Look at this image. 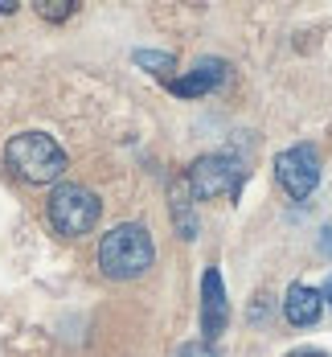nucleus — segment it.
I'll list each match as a JSON object with an SVG mask.
<instances>
[{
    "label": "nucleus",
    "instance_id": "nucleus-11",
    "mask_svg": "<svg viewBox=\"0 0 332 357\" xmlns=\"http://www.w3.org/2000/svg\"><path fill=\"white\" fill-rule=\"evenodd\" d=\"M136 62L148 66V70H173V54H152V50H136Z\"/></svg>",
    "mask_w": 332,
    "mask_h": 357
},
{
    "label": "nucleus",
    "instance_id": "nucleus-6",
    "mask_svg": "<svg viewBox=\"0 0 332 357\" xmlns=\"http://www.w3.org/2000/svg\"><path fill=\"white\" fill-rule=\"evenodd\" d=\"M230 324V300H226V280L218 267H205L201 275V333L205 341H218Z\"/></svg>",
    "mask_w": 332,
    "mask_h": 357
},
{
    "label": "nucleus",
    "instance_id": "nucleus-13",
    "mask_svg": "<svg viewBox=\"0 0 332 357\" xmlns=\"http://www.w3.org/2000/svg\"><path fill=\"white\" fill-rule=\"evenodd\" d=\"M283 357H329L324 349H292V354H283Z\"/></svg>",
    "mask_w": 332,
    "mask_h": 357
},
{
    "label": "nucleus",
    "instance_id": "nucleus-8",
    "mask_svg": "<svg viewBox=\"0 0 332 357\" xmlns=\"http://www.w3.org/2000/svg\"><path fill=\"white\" fill-rule=\"evenodd\" d=\"M320 312H324V296L316 287H308V284L287 287V296H283V317H287V324L308 328V324L320 321Z\"/></svg>",
    "mask_w": 332,
    "mask_h": 357
},
{
    "label": "nucleus",
    "instance_id": "nucleus-14",
    "mask_svg": "<svg viewBox=\"0 0 332 357\" xmlns=\"http://www.w3.org/2000/svg\"><path fill=\"white\" fill-rule=\"evenodd\" d=\"M320 247H324V255H332V226L320 230Z\"/></svg>",
    "mask_w": 332,
    "mask_h": 357
},
{
    "label": "nucleus",
    "instance_id": "nucleus-7",
    "mask_svg": "<svg viewBox=\"0 0 332 357\" xmlns=\"http://www.w3.org/2000/svg\"><path fill=\"white\" fill-rule=\"evenodd\" d=\"M226 78V62L218 58H201L193 70H184V78H168V91L181 95V99H197V95H210Z\"/></svg>",
    "mask_w": 332,
    "mask_h": 357
},
{
    "label": "nucleus",
    "instance_id": "nucleus-1",
    "mask_svg": "<svg viewBox=\"0 0 332 357\" xmlns=\"http://www.w3.org/2000/svg\"><path fill=\"white\" fill-rule=\"evenodd\" d=\"M156 263V243L140 222H119L99 238V267L107 280H140Z\"/></svg>",
    "mask_w": 332,
    "mask_h": 357
},
{
    "label": "nucleus",
    "instance_id": "nucleus-3",
    "mask_svg": "<svg viewBox=\"0 0 332 357\" xmlns=\"http://www.w3.org/2000/svg\"><path fill=\"white\" fill-rule=\"evenodd\" d=\"M103 202L86 189V185H58L45 202V218L62 238H82L99 226Z\"/></svg>",
    "mask_w": 332,
    "mask_h": 357
},
{
    "label": "nucleus",
    "instance_id": "nucleus-10",
    "mask_svg": "<svg viewBox=\"0 0 332 357\" xmlns=\"http://www.w3.org/2000/svg\"><path fill=\"white\" fill-rule=\"evenodd\" d=\"M37 13H41L45 21H66V17L74 13V0H41Z\"/></svg>",
    "mask_w": 332,
    "mask_h": 357
},
{
    "label": "nucleus",
    "instance_id": "nucleus-9",
    "mask_svg": "<svg viewBox=\"0 0 332 357\" xmlns=\"http://www.w3.org/2000/svg\"><path fill=\"white\" fill-rule=\"evenodd\" d=\"M173 222H177V234H181V238H197V214H193V206H189L184 181L173 185Z\"/></svg>",
    "mask_w": 332,
    "mask_h": 357
},
{
    "label": "nucleus",
    "instance_id": "nucleus-4",
    "mask_svg": "<svg viewBox=\"0 0 332 357\" xmlns=\"http://www.w3.org/2000/svg\"><path fill=\"white\" fill-rule=\"evenodd\" d=\"M242 181H246V165L234 152H210L193 160L184 189L189 197H238Z\"/></svg>",
    "mask_w": 332,
    "mask_h": 357
},
{
    "label": "nucleus",
    "instance_id": "nucleus-12",
    "mask_svg": "<svg viewBox=\"0 0 332 357\" xmlns=\"http://www.w3.org/2000/svg\"><path fill=\"white\" fill-rule=\"evenodd\" d=\"M173 357H221V354L210 345V341H184V345H181Z\"/></svg>",
    "mask_w": 332,
    "mask_h": 357
},
{
    "label": "nucleus",
    "instance_id": "nucleus-15",
    "mask_svg": "<svg viewBox=\"0 0 332 357\" xmlns=\"http://www.w3.org/2000/svg\"><path fill=\"white\" fill-rule=\"evenodd\" d=\"M320 296H324V304H329V308H332V275H329V284L320 287Z\"/></svg>",
    "mask_w": 332,
    "mask_h": 357
},
{
    "label": "nucleus",
    "instance_id": "nucleus-5",
    "mask_svg": "<svg viewBox=\"0 0 332 357\" xmlns=\"http://www.w3.org/2000/svg\"><path fill=\"white\" fill-rule=\"evenodd\" d=\"M275 177H279V185L292 193L295 202H303L320 185V156H316V148L312 144H295L287 152H279L275 156Z\"/></svg>",
    "mask_w": 332,
    "mask_h": 357
},
{
    "label": "nucleus",
    "instance_id": "nucleus-2",
    "mask_svg": "<svg viewBox=\"0 0 332 357\" xmlns=\"http://www.w3.org/2000/svg\"><path fill=\"white\" fill-rule=\"evenodd\" d=\"M4 165L21 181H29V185H54L70 169V156H66L62 144L54 136H45V132H21L4 148Z\"/></svg>",
    "mask_w": 332,
    "mask_h": 357
}]
</instances>
